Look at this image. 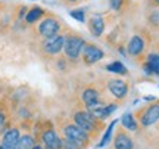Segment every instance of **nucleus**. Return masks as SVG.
I'll return each mask as SVG.
<instances>
[{"instance_id":"obj_16","label":"nucleus","mask_w":159,"mask_h":149,"mask_svg":"<svg viewBox=\"0 0 159 149\" xmlns=\"http://www.w3.org/2000/svg\"><path fill=\"white\" fill-rule=\"evenodd\" d=\"M121 123H122V127L130 130V132H137L139 130V123L136 121L134 115L131 112H125L122 117H121Z\"/></svg>"},{"instance_id":"obj_25","label":"nucleus","mask_w":159,"mask_h":149,"mask_svg":"<svg viewBox=\"0 0 159 149\" xmlns=\"http://www.w3.org/2000/svg\"><path fill=\"white\" fill-rule=\"evenodd\" d=\"M63 3H78L80 0H62Z\"/></svg>"},{"instance_id":"obj_26","label":"nucleus","mask_w":159,"mask_h":149,"mask_svg":"<svg viewBox=\"0 0 159 149\" xmlns=\"http://www.w3.org/2000/svg\"><path fill=\"white\" fill-rule=\"evenodd\" d=\"M0 149H11V148H7L6 145H3V143H0Z\"/></svg>"},{"instance_id":"obj_3","label":"nucleus","mask_w":159,"mask_h":149,"mask_svg":"<svg viewBox=\"0 0 159 149\" xmlns=\"http://www.w3.org/2000/svg\"><path fill=\"white\" fill-rule=\"evenodd\" d=\"M61 30H62V22L56 16L50 15V16L43 18L39 22V25H37V34L44 40V39L61 34Z\"/></svg>"},{"instance_id":"obj_7","label":"nucleus","mask_w":159,"mask_h":149,"mask_svg":"<svg viewBox=\"0 0 159 149\" xmlns=\"http://www.w3.org/2000/svg\"><path fill=\"white\" fill-rule=\"evenodd\" d=\"M159 120V103H152L139 112V121L143 127H149Z\"/></svg>"},{"instance_id":"obj_8","label":"nucleus","mask_w":159,"mask_h":149,"mask_svg":"<svg viewBox=\"0 0 159 149\" xmlns=\"http://www.w3.org/2000/svg\"><path fill=\"white\" fill-rule=\"evenodd\" d=\"M41 140H43V143L46 145V148L62 149V146H63V140L59 137V134H57L52 127L44 128V130L41 132Z\"/></svg>"},{"instance_id":"obj_31","label":"nucleus","mask_w":159,"mask_h":149,"mask_svg":"<svg viewBox=\"0 0 159 149\" xmlns=\"http://www.w3.org/2000/svg\"><path fill=\"white\" fill-rule=\"evenodd\" d=\"M85 2H87V0H85Z\"/></svg>"},{"instance_id":"obj_15","label":"nucleus","mask_w":159,"mask_h":149,"mask_svg":"<svg viewBox=\"0 0 159 149\" xmlns=\"http://www.w3.org/2000/svg\"><path fill=\"white\" fill-rule=\"evenodd\" d=\"M44 15H46L44 9H41V7H39V6H35V7L28 9V12H27V15H25L24 19H25V22L27 24H35L37 21L43 19Z\"/></svg>"},{"instance_id":"obj_19","label":"nucleus","mask_w":159,"mask_h":149,"mask_svg":"<svg viewBox=\"0 0 159 149\" xmlns=\"http://www.w3.org/2000/svg\"><path fill=\"white\" fill-rule=\"evenodd\" d=\"M118 121L114 120L111 124H109V127L106 128V132H105V134H103V137L102 140H100V143H99V146H105V145L109 142V139H111V136H112V132H114V128H115V124H116Z\"/></svg>"},{"instance_id":"obj_14","label":"nucleus","mask_w":159,"mask_h":149,"mask_svg":"<svg viewBox=\"0 0 159 149\" xmlns=\"http://www.w3.org/2000/svg\"><path fill=\"white\" fill-rule=\"evenodd\" d=\"M133 146H134V143H133L131 137L127 134V133H124L122 130L116 133L115 140H114V148L115 149H133Z\"/></svg>"},{"instance_id":"obj_2","label":"nucleus","mask_w":159,"mask_h":149,"mask_svg":"<svg viewBox=\"0 0 159 149\" xmlns=\"http://www.w3.org/2000/svg\"><path fill=\"white\" fill-rule=\"evenodd\" d=\"M74 123L81 128V130H84L89 136H90V134L94 136V133L99 130V127L103 126L102 121L96 120L89 111H78V112H75Z\"/></svg>"},{"instance_id":"obj_5","label":"nucleus","mask_w":159,"mask_h":149,"mask_svg":"<svg viewBox=\"0 0 159 149\" xmlns=\"http://www.w3.org/2000/svg\"><path fill=\"white\" fill-rule=\"evenodd\" d=\"M63 44H65V34H57L49 37V39H44L40 44V49L44 56L55 58L63 50Z\"/></svg>"},{"instance_id":"obj_13","label":"nucleus","mask_w":159,"mask_h":149,"mask_svg":"<svg viewBox=\"0 0 159 149\" xmlns=\"http://www.w3.org/2000/svg\"><path fill=\"white\" fill-rule=\"evenodd\" d=\"M21 137V132L18 127H12V128H7L5 133H3V137H2V143L6 145L7 148L13 149L16 146L18 140Z\"/></svg>"},{"instance_id":"obj_22","label":"nucleus","mask_w":159,"mask_h":149,"mask_svg":"<svg viewBox=\"0 0 159 149\" xmlns=\"http://www.w3.org/2000/svg\"><path fill=\"white\" fill-rule=\"evenodd\" d=\"M149 19H150V22L153 24L155 27H158L159 25V11L152 12V13H150V16H149Z\"/></svg>"},{"instance_id":"obj_30","label":"nucleus","mask_w":159,"mask_h":149,"mask_svg":"<svg viewBox=\"0 0 159 149\" xmlns=\"http://www.w3.org/2000/svg\"><path fill=\"white\" fill-rule=\"evenodd\" d=\"M40 149H44V148H40Z\"/></svg>"},{"instance_id":"obj_23","label":"nucleus","mask_w":159,"mask_h":149,"mask_svg":"<svg viewBox=\"0 0 159 149\" xmlns=\"http://www.w3.org/2000/svg\"><path fill=\"white\" fill-rule=\"evenodd\" d=\"M62 140H63V146H62V149H81L80 146H77L75 143L69 142V140H66V139H62Z\"/></svg>"},{"instance_id":"obj_17","label":"nucleus","mask_w":159,"mask_h":149,"mask_svg":"<svg viewBox=\"0 0 159 149\" xmlns=\"http://www.w3.org/2000/svg\"><path fill=\"white\" fill-rule=\"evenodd\" d=\"M35 145H37V142H35L34 136H31V134H22L19 137V140H18L16 146L13 149H31Z\"/></svg>"},{"instance_id":"obj_4","label":"nucleus","mask_w":159,"mask_h":149,"mask_svg":"<svg viewBox=\"0 0 159 149\" xmlns=\"http://www.w3.org/2000/svg\"><path fill=\"white\" fill-rule=\"evenodd\" d=\"M62 133H63V137L66 140L75 143L81 149L85 148L89 145V142H90V136L84 130H81L77 124H66V126H63Z\"/></svg>"},{"instance_id":"obj_29","label":"nucleus","mask_w":159,"mask_h":149,"mask_svg":"<svg viewBox=\"0 0 159 149\" xmlns=\"http://www.w3.org/2000/svg\"><path fill=\"white\" fill-rule=\"evenodd\" d=\"M44 149H52V148H44Z\"/></svg>"},{"instance_id":"obj_9","label":"nucleus","mask_w":159,"mask_h":149,"mask_svg":"<svg viewBox=\"0 0 159 149\" xmlns=\"http://www.w3.org/2000/svg\"><path fill=\"white\" fill-rule=\"evenodd\" d=\"M81 99H83V102H84L87 111L91 108H96L99 105H102L100 93H99V90L94 89V87H87L84 92H83V95H81Z\"/></svg>"},{"instance_id":"obj_1","label":"nucleus","mask_w":159,"mask_h":149,"mask_svg":"<svg viewBox=\"0 0 159 149\" xmlns=\"http://www.w3.org/2000/svg\"><path fill=\"white\" fill-rule=\"evenodd\" d=\"M85 44L84 37L78 33L69 31L65 34V44H63V56L66 58L71 62H75L77 59H80L83 47Z\"/></svg>"},{"instance_id":"obj_24","label":"nucleus","mask_w":159,"mask_h":149,"mask_svg":"<svg viewBox=\"0 0 159 149\" xmlns=\"http://www.w3.org/2000/svg\"><path fill=\"white\" fill-rule=\"evenodd\" d=\"M149 5L153 7H159V0H149Z\"/></svg>"},{"instance_id":"obj_27","label":"nucleus","mask_w":159,"mask_h":149,"mask_svg":"<svg viewBox=\"0 0 159 149\" xmlns=\"http://www.w3.org/2000/svg\"><path fill=\"white\" fill-rule=\"evenodd\" d=\"M40 148H41L40 145H35V146H33V148H31V149H40Z\"/></svg>"},{"instance_id":"obj_18","label":"nucleus","mask_w":159,"mask_h":149,"mask_svg":"<svg viewBox=\"0 0 159 149\" xmlns=\"http://www.w3.org/2000/svg\"><path fill=\"white\" fill-rule=\"evenodd\" d=\"M106 71L109 72H114V74H119V75H127L128 74V69L125 68V65L119 61H114L106 65Z\"/></svg>"},{"instance_id":"obj_12","label":"nucleus","mask_w":159,"mask_h":149,"mask_svg":"<svg viewBox=\"0 0 159 149\" xmlns=\"http://www.w3.org/2000/svg\"><path fill=\"white\" fill-rule=\"evenodd\" d=\"M144 47H146V43H144V39H143L142 35H133L128 41V46H127V53L130 55V56H140L144 50Z\"/></svg>"},{"instance_id":"obj_6","label":"nucleus","mask_w":159,"mask_h":149,"mask_svg":"<svg viewBox=\"0 0 159 149\" xmlns=\"http://www.w3.org/2000/svg\"><path fill=\"white\" fill-rule=\"evenodd\" d=\"M105 58V52L99 46L93 44V43H85L81 52V59L85 65H93V63L102 61Z\"/></svg>"},{"instance_id":"obj_10","label":"nucleus","mask_w":159,"mask_h":149,"mask_svg":"<svg viewBox=\"0 0 159 149\" xmlns=\"http://www.w3.org/2000/svg\"><path fill=\"white\" fill-rule=\"evenodd\" d=\"M87 27H89V31H90L91 35L100 37L103 34L105 28H106V21H105V18L102 15H93V16L89 18Z\"/></svg>"},{"instance_id":"obj_11","label":"nucleus","mask_w":159,"mask_h":149,"mask_svg":"<svg viewBox=\"0 0 159 149\" xmlns=\"http://www.w3.org/2000/svg\"><path fill=\"white\" fill-rule=\"evenodd\" d=\"M108 89L116 99H124L128 95V83L124 80H118V78L109 80Z\"/></svg>"},{"instance_id":"obj_21","label":"nucleus","mask_w":159,"mask_h":149,"mask_svg":"<svg viewBox=\"0 0 159 149\" xmlns=\"http://www.w3.org/2000/svg\"><path fill=\"white\" fill-rule=\"evenodd\" d=\"M125 5V0H109V6H111V9L115 12L121 11Z\"/></svg>"},{"instance_id":"obj_20","label":"nucleus","mask_w":159,"mask_h":149,"mask_svg":"<svg viewBox=\"0 0 159 149\" xmlns=\"http://www.w3.org/2000/svg\"><path fill=\"white\" fill-rule=\"evenodd\" d=\"M69 15L74 18V19L80 21V22H85V12H84V9H72V11L69 12Z\"/></svg>"},{"instance_id":"obj_28","label":"nucleus","mask_w":159,"mask_h":149,"mask_svg":"<svg viewBox=\"0 0 159 149\" xmlns=\"http://www.w3.org/2000/svg\"><path fill=\"white\" fill-rule=\"evenodd\" d=\"M156 53H158V55H159V49H158V52H156Z\"/></svg>"}]
</instances>
